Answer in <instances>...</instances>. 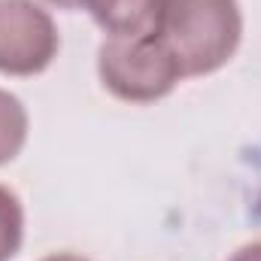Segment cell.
Masks as SVG:
<instances>
[{
  "instance_id": "6da1fadb",
  "label": "cell",
  "mask_w": 261,
  "mask_h": 261,
  "mask_svg": "<svg viewBox=\"0 0 261 261\" xmlns=\"http://www.w3.org/2000/svg\"><path fill=\"white\" fill-rule=\"evenodd\" d=\"M155 37L182 76H206L225 67L243 37L237 0H158Z\"/></svg>"
},
{
  "instance_id": "7a4b0ae2",
  "label": "cell",
  "mask_w": 261,
  "mask_h": 261,
  "mask_svg": "<svg viewBox=\"0 0 261 261\" xmlns=\"http://www.w3.org/2000/svg\"><path fill=\"white\" fill-rule=\"evenodd\" d=\"M100 82L130 103H152L167 97L182 70L155 34L146 37H110L97 52Z\"/></svg>"
},
{
  "instance_id": "3957f363",
  "label": "cell",
  "mask_w": 261,
  "mask_h": 261,
  "mask_svg": "<svg viewBox=\"0 0 261 261\" xmlns=\"http://www.w3.org/2000/svg\"><path fill=\"white\" fill-rule=\"evenodd\" d=\"M58 28L34 0H0V73L34 76L58 55Z\"/></svg>"
},
{
  "instance_id": "277c9868",
  "label": "cell",
  "mask_w": 261,
  "mask_h": 261,
  "mask_svg": "<svg viewBox=\"0 0 261 261\" xmlns=\"http://www.w3.org/2000/svg\"><path fill=\"white\" fill-rule=\"evenodd\" d=\"M82 9L110 37H146L155 34L158 0H79Z\"/></svg>"
},
{
  "instance_id": "5b68a950",
  "label": "cell",
  "mask_w": 261,
  "mask_h": 261,
  "mask_svg": "<svg viewBox=\"0 0 261 261\" xmlns=\"http://www.w3.org/2000/svg\"><path fill=\"white\" fill-rule=\"evenodd\" d=\"M28 140V113L21 100L0 88V164L12 161Z\"/></svg>"
},
{
  "instance_id": "8992f818",
  "label": "cell",
  "mask_w": 261,
  "mask_h": 261,
  "mask_svg": "<svg viewBox=\"0 0 261 261\" xmlns=\"http://www.w3.org/2000/svg\"><path fill=\"white\" fill-rule=\"evenodd\" d=\"M24 237V210L15 192L0 186V261H9Z\"/></svg>"
},
{
  "instance_id": "52a82bcc",
  "label": "cell",
  "mask_w": 261,
  "mask_h": 261,
  "mask_svg": "<svg viewBox=\"0 0 261 261\" xmlns=\"http://www.w3.org/2000/svg\"><path fill=\"white\" fill-rule=\"evenodd\" d=\"M231 261H261V240H258V243L243 246V249H237Z\"/></svg>"
},
{
  "instance_id": "ba28073f",
  "label": "cell",
  "mask_w": 261,
  "mask_h": 261,
  "mask_svg": "<svg viewBox=\"0 0 261 261\" xmlns=\"http://www.w3.org/2000/svg\"><path fill=\"white\" fill-rule=\"evenodd\" d=\"M43 261H88V258L73 255V252H55V255H49V258H43Z\"/></svg>"
},
{
  "instance_id": "9c48e42d",
  "label": "cell",
  "mask_w": 261,
  "mask_h": 261,
  "mask_svg": "<svg viewBox=\"0 0 261 261\" xmlns=\"http://www.w3.org/2000/svg\"><path fill=\"white\" fill-rule=\"evenodd\" d=\"M49 3H55V6H64V9H70V6H79V0H49Z\"/></svg>"
}]
</instances>
